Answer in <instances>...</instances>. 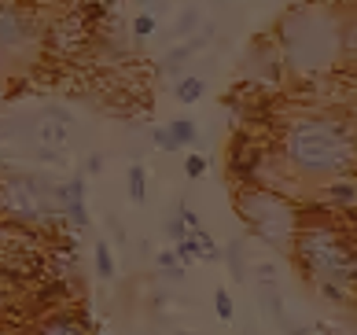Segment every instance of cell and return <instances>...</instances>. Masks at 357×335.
I'll return each instance as SVG.
<instances>
[{"mask_svg":"<svg viewBox=\"0 0 357 335\" xmlns=\"http://www.w3.org/2000/svg\"><path fill=\"white\" fill-rule=\"evenodd\" d=\"M107 225H111V232H114V236H118V244H122V239H126V229H122V225H118V221H114V218H111V221H107Z\"/></svg>","mask_w":357,"mask_h":335,"instance_id":"cell-31","label":"cell"},{"mask_svg":"<svg viewBox=\"0 0 357 335\" xmlns=\"http://www.w3.org/2000/svg\"><path fill=\"white\" fill-rule=\"evenodd\" d=\"M284 163L306 181H335L357 166V133L335 114H306L284 129Z\"/></svg>","mask_w":357,"mask_h":335,"instance_id":"cell-2","label":"cell"},{"mask_svg":"<svg viewBox=\"0 0 357 335\" xmlns=\"http://www.w3.org/2000/svg\"><path fill=\"white\" fill-rule=\"evenodd\" d=\"M151 34H155V15L144 11V15L133 19V37H137V41H144V37H151Z\"/></svg>","mask_w":357,"mask_h":335,"instance_id":"cell-24","label":"cell"},{"mask_svg":"<svg viewBox=\"0 0 357 335\" xmlns=\"http://www.w3.org/2000/svg\"><path fill=\"white\" fill-rule=\"evenodd\" d=\"M52 188L37 177H26V173H11V177H0V218L11 225H33L52 218Z\"/></svg>","mask_w":357,"mask_h":335,"instance_id":"cell-5","label":"cell"},{"mask_svg":"<svg viewBox=\"0 0 357 335\" xmlns=\"http://www.w3.org/2000/svg\"><path fill=\"white\" fill-rule=\"evenodd\" d=\"M177 100L181 103H199V96H203V92H206V82H203V77L199 74H188V77H177Z\"/></svg>","mask_w":357,"mask_h":335,"instance_id":"cell-13","label":"cell"},{"mask_svg":"<svg viewBox=\"0 0 357 335\" xmlns=\"http://www.w3.org/2000/svg\"><path fill=\"white\" fill-rule=\"evenodd\" d=\"M214 310H218L221 320H232V299H229V291H225V288L214 291Z\"/></svg>","mask_w":357,"mask_h":335,"instance_id":"cell-25","label":"cell"},{"mask_svg":"<svg viewBox=\"0 0 357 335\" xmlns=\"http://www.w3.org/2000/svg\"><path fill=\"white\" fill-rule=\"evenodd\" d=\"M236 214L243 218L247 232L255 239H261L276 254H291L298 225H302V214L287 195L266 188V184H243L236 192Z\"/></svg>","mask_w":357,"mask_h":335,"instance_id":"cell-4","label":"cell"},{"mask_svg":"<svg viewBox=\"0 0 357 335\" xmlns=\"http://www.w3.org/2000/svg\"><path fill=\"white\" fill-rule=\"evenodd\" d=\"M37 41V22L30 11L0 4V52H22Z\"/></svg>","mask_w":357,"mask_h":335,"instance_id":"cell-6","label":"cell"},{"mask_svg":"<svg viewBox=\"0 0 357 335\" xmlns=\"http://www.w3.org/2000/svg\"><path fill=\"white\" fill-rule=\"evenodd\" d=\"M166 129H169V137L177 140V147H188V144H195V137H199V126H195L192 118H174Z\"/></svg>","mask_w":357,"mask_h":335,"instance_id":"cell-14","label":"cell"},{"mask_svg":"<svg viewBox=\"0 0 357 335\" xmlns=\"http://www.w3.org/2000/svg\"><path fill=\"white\" fill-rule=\"evenodd\" d=\"M177 214L184 218V225H188V229H199V214H195L188 203H181V210H177Z\"/></svg>","mask_w":357,"mask_h":335,"instance_id":"cell-28","label":"cell"},{"mask_svg":"<svg viewBox=\"0 0 357 335\" xmlns=\"http://www.w3.org/2000/svg\"><path fill=\"white\" fill-rule=\"evenodd\" d=\"M92 258H96V276H103V280H111L114 276V254H111V244H100L92 247Z\"/></svg>","mask_w":357,"mask_h":335,"instance_id":"cell-16","label":"cell"},{"mask_svg":"<svg viewBox=\"0 0 357 335\" xmlns=\"http://www.w3.org/2000/svg\"><path fill=\"white\" fill-rule=\"evenodd\" d=\"M258 302L266 306V317H269L280 332L291 325L287 313H284V291H280V284H261V288H258Z\"/></svg>","mask_w":357,"mask_h":335,"instance_id":"cell-9","label":"cell"},{"mask_svg":"<svg viewBox=\"0 0 357 335\" xmlns=\"http://www.w3.org/2000/svg\"><path fill=\"white\" fill-rule=\"evenodd\" d=\"M350 273H354V284H357V251H354V262H350Z\"/></svg>","mask_w":357,"mask_h":335,"instance_id":"cell-33","label":"cell"},{"mask_svg":"<svg viewBox=\"0 0 357 335\" xmlns=\"http://www.w3.org/2000/svg\"><path fill=\"white\" fill-rule=\"evenodd\" d=\"M328 195H332L335 203H342V207H354V203H357V184H354V181H339V177H335V184L328 188Z\"/></svg>","mask_w":357,"mask_h":335,"instance_id":"cell-19","label":"cell"},{"mask_svg":"<svg viewBox=\"0 0 357 335\" xmlns=\"http://www.w3.org/2000/svg\"><path fill=\"white\" fill-rule=\"evenodd\" d=\"M210 37H214V26H203V34L195 30L192 37H184L181 45H174V48H169V56L162 59V70H166L169 77H177V74H181V66L188 63V59L195 56V52H203Z\"/></svg>","mask_w":357,"mask_h":335,"instance_id":"cell-7","label":"cell"},{"mask_svg":"<svg viewBox=\"0 0 357 335\" xmlns=\"http://www.w3.org/2000/svg\"><path fill=\"white\" fill-rule=\"evenodd\" d=\"M342 37H347V59L357 56V8L347 11V26H342Z\"/></svg>","mask_w":357,"mask_h":335,"instance_id":"cell-20","label":"cell"},{"mask_svg":"<svg viewBox=\"0 0 357 335\" xmlns=\"http://www.w3.org/2000/svg\"><path fill=\"white\" fill-rule=\"evenodd\" d=\"M151 144L158 147V151H181V147H177V140L169 137V129H166V126L151 129Z\"/></svg>","mask_w":357,"mask_h":335,"instance_id":"cell-21","label":"cell"},{"mask_svg":"<svg viewBox=\"0 0 357 335\" xmlns=\"http://www.w3.org/2000/svg\"><path fill=\"white\" fill-rule=\"evenodd\" d=\"M89 41V19L85 15H67L52 26V45L59 52H74Z\"/></svg>","mask_w":357,"mask_h":335,"instance_id":"cell-8","label":"cell"},{"mask_svg":"<svg viewBox=\"0 0 357 335\" xmlns=\"http://www.w3.org/2000/svg\"><path fill=\"white\" fill-rule=\"evenodd\" d=\"M258 284H280V276H276V265H273V262H258Z\"/></svg>","mask_w":357,"mask_h":335,"instance_id":"cell-27","label":"cell"},{"mask_svg":"<svg viewBox=\"0 0 357 335\" xmlns=\"http://www.w3.org/2000/svg\"><path fill=\"white\" fill-rule=\"evenodd\" d=\"M162 229H166V236L174 239V244H177V239H184V236L192 232L188 225H184V218H181V214H174V218H166V225H162Z\"/></svg>","mask_w":357,"mask_h":335,"instance_id":"cell-23","label":"cell"},{"mask_svg":"<svg viewBox=\"0 0 357 335\" xmlns=\"http://www.w3.org/2000/svg\"><path fill=\"white\" fill-rule=\"evenodd\" d=\"M347 11L328 4V0H310V4L291 8L276 26V56L280 66L295 77H328L347 63Z\"/></svg>","mask_w":357,"mask_h":335,"instance_id":"cell-1","label":"cell"},{"mask_svg":"<svg viewBox=\"0 0 357 335\" xmlns=\"http://www.w3.org/2000/svg\"><path fill=\"white\" fill-rule=\"evenodd\" d=\"M174 254H177V262L188 269V265L195 262V247H192V236H184V239H177L174 244Z\"/></svg>","mask_w":357,"mask_h":335,"instance_id":"cell-22","label":"cell"},{"mask_svg":"<svg viewBox=\"0 0 357 335\" xmlns=\"http://www.w3.org/2000/svg\"><path fill=\"white\" fill-rule=\"evenodd\" d=\"M291 254L298 258L310 284H317V291L328 295L332 302H347V295L354 288V273H350L354 251H350V239L342 236L339 225L302 221Z\"/></svg>","mask_w":357,"mask_h":335,"instance_id":"cell-3","label":"cell"},{"mask_svg":"<svg viewBox=\"0 0 357 335\" xmlns=\"http://www.w3.org/2000/svg\"><path fill=\"white\" fill-rule=\"evenodd\" d=\"M15 122L11 118H0V140H8V137H15V129H11Z\"/></svg>","mask_w":357,"mask_h":335,"instance_id":"cell-30","label":"cell"},{"mask_svg":"<svg viewBox=\"0 0 357 335\" xmlns=\"http://www.w3.org/2000/svg\"><path fill=\"white\" fill-rule=\"evenodd\" d=\"M199 8H184L181 11V19L174 22V37H192L195 30H199Z\"/></svg>","mask_w":357,"mask_h":335,"instance_id":"cell-18","label":"cell"},{"mask_svg":"<svg viewBox=\"0 0 357 335\" xmlns=\"http://www.w3.org/2000/svg\"><path fill=\"white\" fill-rule=\"evenodd\" d=\"M184 173H188L192 181L203 177V173H206V158L203 155H188V158H184Z\"/></svg>","mask_w":357,"mask_h":335,"instance_id":"cell-26","label":"cell"},{"mask_svg":"<svg viewBox=\"0 0 357 335\" xmlns=\"http://www.w3.org/2000/svg\"><path fill=\"white\" fill-rule=\"evenodd\" d=\"M155 262H158V269H162L166 280H184V265L177 262L174 247H169V251H158V254H155Z\"/></svg>","mask_w":357,"mask_h":335,"instance_id":"cell-17","label":"cell"},{"mask_svg":"<svg viewBox=\"0 0 357 335\" xmlns=\"http://www.w3.org/2000/svg\"><path fill=\"white\" fill-rule=\"evenodd\" d=\"M188 236H192V247H195V262H199V258L203 262H221V251L214 244V236H210L203 225H199V229H192Z\"/></svg>","mask_w":357,"mask_h":335,"instance_id":"cell-11","label":"cell"},{"mask_svg":"<svg viewBox=\"0 0 357 335\" xmlns=\"http://www.w3.org/2000/svg\"><path fill=\"white\" fill-rule=\"evenodd\" d=\"M284 335H313V332H310V328H295V325H287V328H284Z\"/></svg>","mask_w":357,"mask_h":335,"instance_id":"cell-32","label":"cell"},{"mask_svg":"<svg viewBox=\"0 0 357 335\" xmlns=\"http://www.w3.org/2000/svg\"><path fill=\"white\" fill-rule=\"evenodd\" d=\"M221 258L229 262V273H232V280H247V258H243V239H232L229 247L221 251Z\"/></svg>","mask_w":357,"mask_h":335,"instance_id":"cell-12","label":"cell"},{"mask_svg":"<svg viewBox=\"0 0 357 335\" xmlns=\"http://www.w3.org/2000/svg\"><path fill=\"white\" fill-rule=\"evenodd\" d=\"M177 335H192V332H177Z\"/></svg>","mask_w":357,"mask_h":335,"instance_id":"cell-34","label":"cell"},{"mask_svg":"<svg viewBox=\"0 0 357 335\" xmlns=\"http://www.w3.org/2000/svg\"><path fill=\"white\" fill-rule=\"evenodd\" d=\"M126 181H129V199L140 207L144 199H148V173H144V166L133 163V166H129V177H126Z\"/></svg>","mask_w":357,"mask_h":335,"instance_id":"cell-15","label":"cell"},{"mask_svg":"<svg viewBox=\"0 0 357 335\" xmlns=\"http://www.w3.org/2000/svg\"><path fill=\"white\" fill-rule=\"evenodd\" d=\"M33 335H89V328H85L77 317L59 313V317H48L45 325H37V328H33Z\"/></svg>","mask_w":357,"mask_h":335,"instance_id":"cell-10","label":"cell"},{"mask_svg":"<svg viewBox=\"0 0 357 335\" xmlns=\"http://www.w3.org/2000/svg\"><path fill=\"white\" fill-rule=\"evenodd\" d=\"M85 173H92V177H96V173H103V155H89Z\"/></svg>","mask_w":357,"mask_h":335,"instance_id":"cell-29","label":"cell"}]
</instances>
